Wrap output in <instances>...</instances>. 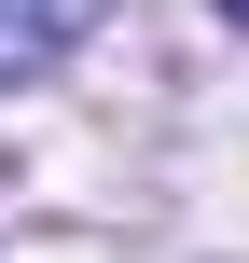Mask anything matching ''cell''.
<instances>
[{
    "label": "cell",
    "mask_w": 249,
    "mask_h": 263,
    "mask_svg": "<svg viewBox=\"0 0 249 263\" xmlns=\"http://www.w3.org/2000/svg\"><path fill=\"white\" fill-rule=\"evenodd\" d=\"M222 14H236V28H249V0H222Z\"/></svg>",
    "instance_id": "cell-2"
},
{
    "label": "cell",
    "mask_w": 249,
    "mask_h": 263,
    "mask_svg": "<svg viewBox=\"0 0 249 263\" xmlns=\"http://www.w3.org/2000/svg\"><path fill=\"white\" fill-rule=\"evenodd\" d=\"M69 28H83V0H0V69L28 83V69H55L69 55Z\"/></svg>",
    "instance_id": "cell-1"
}]
</instances>
